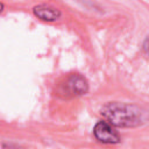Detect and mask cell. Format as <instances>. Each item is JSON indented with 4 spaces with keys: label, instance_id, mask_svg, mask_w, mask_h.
<instances>
[{
    "label": "cell",
    "instance_id": "6da1fadb",
    "mask_svg": "<svg viewBox=\"0 0 149 149\" xmlns=\"http://www.w3.org/2000/svg\"><path fill=\"white\" fill-rule=\"evenodd\" d=\"M102 118L114 127H137L146 122L147 112L134 104L111 101L101 107Z\"/></svg>",
    "mask_w": 149,
    "mask_h": 149
},
{
    "label": "cell",
    "instance_id": "7a4b0ae2",
    "mask_svg": "<svg viewBox=\"0 0 149 149\" xmlns=\"http://www.w3.org/2000/svg\"><path fill=\"white\" fill-rule=\"evenodd\" d=\"M88 91V83L79 73H72L68 76L58 85V94L63 98H73L85 94Z\"/></svg>",
    "mask_w": 149,
    "mask_h": 149
},
{
    "label": "cell",
    "instance_id": "3957f363",
    "mask_svg": "<svg viewBox=\"0 0 149 149\" xmlns=\"http://www.w3.org/2000/svg\"><path fill=\"white\" fill-rule=\"evenodd\" d=\"M93 134H94V137L101 143L115 144L121 141L120 134L118 133L115 127L113 125H111L109 122H107L106 120L99 121L95 123V126L93 128Z\"/></svg>",
    "mask_w": 149,
    "mask_h": 149
},
{
    "label": "cell",
    "instance_id": "277c9868",
    "mask_svg": "<svg viewBox=\"0 0 149 149\" xmlns=\"http://www.w3.org/2000/svg\"><path fill=\"white\" fill-rule=\"evenodd\" d=\"M33 13L34 15L42 20V21H47V22H54L56 20H58L62 15L61 10L56 7H52L50 5H37L33 8Z\"/></svg>",
    "mask_w": 149,
    "mask_h": 149
},
{
    "label": "cell",
    "instance_id": "5b68a950",
    "mask_svg": "<svg viewBox=\"0 0 149 149\" xmlns=\"http://www.w3.org/2000/svg\"><path fill=\"white\" fill-rule=\"evenodd\" d=\"M143 49H144V51L147 52V38H146V41H144V44H143Z\"/></svg>",
    "mask_w": 149,
    "mask_h": 149
},
{
    "label": "cell",
    "instance_id": "8992f818",
    "mask_svg": "<svg viewBox=\"0 0 149 149\" xmlns=\"http://www.w3.org/2000/svg\"><path fill=\"white\" fill-rule=\"evenodd\" d=\"M3 10V3L2 2H0V13Z\"/></svg>",
    "mask_w": 149,
    "mask_h": 149
}]
</instances>
